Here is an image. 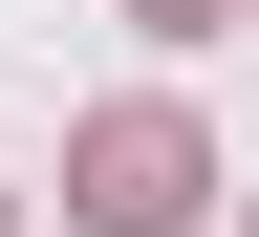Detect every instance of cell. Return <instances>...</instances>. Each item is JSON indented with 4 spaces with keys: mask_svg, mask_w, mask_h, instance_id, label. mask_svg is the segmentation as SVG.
I'll list each match as a JSON object with an SVG mask.
<instances>
[{
    "mask_svg": "<svg viewBox=\"0 0 259 237\" xmlns=\"http://www.w3.org/2000/svg\"><path fill=\"white\" fill-rule=\"evenodd\" d=\"M194 194H216V151H194L173 108H108L87 151H65V216H87V237H173Z\"/></svg>",
    "mask_w": 259,
    "mask_h": 237,
    "instance_id": "6da1fadb",
    "label": "cell"
},
{
    "mask_svg": "<svg viewBox=\"0 0 259 237\" xmlns=\"http://www.w3.org/2000/svg\"><path fill=\"white\" fill-rule=\"evenodd\" d=\"M130 22H173V43H216V22H259V0H130Z\"/></svg>",
    "mask_w": 259,
    "mask_h": 237,
    "instance_id": "7a4b0ae2",
    "label": "cell"
}]
</instances>
